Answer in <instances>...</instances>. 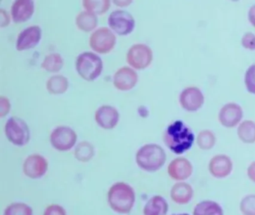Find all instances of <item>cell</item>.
<instances>
[{
  "instance_id": "6da1fadb",
  "label": "cell",
  "mask_w": 255,
  "mask_h": 215,
  "mask_svg": "<svg viewBox=\"0 0 255 215\" xmlns=\"http://www.w3.org/2000/svg\"><path fill=\"white\" fill-rule=\"evenodd\" d=\"M165 145L175 154H183L192 147L195 135L192 130L180 120L170 124L163 134Z\"/></svg>"
},
{
  "instance_id": "7a4b0ae2",
  "label": "cell",
  "mask_w": 255,
  "mask_h": 215,
  "mask_svg": "<svg viewBox=\"0 0 255 215\" xmlns=\"http://www.w3.org/2000/svg\"><path fill=\"white\" fill-rule=\"evenodd\" d=\"M135 200L134 190L125 182L115 184L109 191L108 201L110 207L118 213H129L133 207Z\"/></svg>"
},
{
  "instance_id": "3957f363",
  "label": "cell",
  "mask_w": 255,
  "mask_h": 215,
  "mask_svg": "<svg viewBox=\"0 0 255 215\" xmlns=\"http://www.w3.org/2000/svg\"><path fill=\"white\" fill-rule=\"evenodd\" d=\"M135 160L140 168L146 171L154 172L165 164L166 154L159 145L150 143L138 149Z\"/></svg>"
},
{
  "instance_id": "277c9868",
  "label": "cell",
  "mask_w": 255,
  "mask_h": 215,
  "mask_svg": "<svg viewBox=\"0 0 255 215\" xmlns=\"http://www.w3.org/2000/svg\"><path fill=\"white\" fill-rule=\"evenodd\" d=\"M103 61L96 54L85 52L77 57L76 70L84 80L92 82L101 76L103 71Z\"/></svg>"
},
{
  "instance_id": "5b68a950",
  "label": "cell",
  "mask_w": 255,
  "mask_h": 215,
  "mask_svg": "<svg viewBox=\"0 0 255 215\" xmlns=\"http://www.w3.org/2000/svg\"><path fill=\"white\" fill-rule=\"evenodd\" d=\"M5 131L8 140L16 146H24L30 140L29 126L23 119L17 116H12L8 119Z\"/></svg>"
},
{
  "instance_id": "8992f818",
  "label": "cell",
  "mask_w": 255,
  "mask_h": 215,
  "mask_svg": "<svg viewBox=\"0 0 255 215\" xmlns=\"http://www.w3.org/2000/svg\"><path fill=\"white\" fill-rule=\"evenodd\" d=\"M116 37L112 30L107 27H101L94 31L89 39V45L95 52L107 54L114 49Z\"/></svg>"
},
{
  "instance_id": "52a82bcc",
  "label": "cell",
  "mask_w": 255,
  "mask_h": 215,
  "mask_svg": "<svg viewBox=\"0 0 255 215\" xmlns=\"http://www.w3.org/2000/svg\"><path fill=\"white\" fill-rule=\"evenodd\" d=\"M127 61L131 67L137 70L147 68L153 61V51L142 43L133 45L128 51Z\"/></svg>"
},
{
  "instance_id": "ba28073f",
  "label": "cell",
  "mask_w": 255,
  "mask_h": 215,
  "mask_svg": "<svg viewBox=\"0 0 255 215\" xmlns=\"http://www.w3.org/2000/svg\"><path fill=\"white\" fill-rule=\"evenodd\" d=\"M135 19L129 12L116 10L110 13L109 25L119 35L130 34L135 28Z\"/></svg>"
},
{
  "instance_id": "9c48e42d",
  "label": "cell",
  "mask_w": 255,
  "mask_h": 215,
  "mask_svg": "<svg viewBox=\"0 0 255 215\" xmlns=\"http://www.w3.org/2000/svg\"><path fill=\"white\" fill-rule=\"evenodd\" d=\"M77 140L75 131L68 126L57 127L50 135L52 146L59 151L70 150L75 145Z\"/></svg>"
},
{
  "instance_id": "30bf717a",
  "label": "cell",
  "mask_w": 255,
  "mask_h": 215,
  "mask_svg": "<svg viewBox=\"0 0 255 215\" xmlns=\"http://www.w3.org/2000/svg\"><path fill=\"white\" fill-rule=\"evenodd\" d=\"M42 31L38 25H32L22 31L17 37L16 48L18 51L33 49L39 43Z\"/></svg>"
},
{
  "instance_id": "8fae6325",
  "label": "cell",
  "mask_w": 255,
  "mask_h": 215,
  "mask_svg": "<svg viewBox=\"0 0 255 215\" xmlns=\"http://www.w3.org/2000/svg\"><path fill=\"white\" fill-rule=\"evenodd\" d=\"M204 103V97L197 87H188L183 90L180 95V103L183 108L190 111L199 109Z\"/></svg>"
},
{
  "instance_id": "7c38bea8",
  "label": "cell",
  "mask_w": 255,
  "mask_h": 215,
  "mask_svg": "<svg viewBox=\"0 0 255 215\" xmlns=\"http://www.w3.org/2000/svg\"><path fill=\"white\" fill-rule=\"evenodd\" d=\"M47 169L48 163L47 160L38 154L29 155L23 164V172L31 179L41 178L45 174Z\"/></svg>"
},
{
  "instance_id": "4fadbf2b",
  "label": "cell",
  "mask_w": 255,
  "mask_h": 215,
  "mask_svg": "<svg viewBox=\"0 0 255 215\" xmlns=\"http://www.w3.org/2000/svg\"><path fill=\"white\" fill-rule=\"evenodd\" d=\"M136 72L129 67L119 69L115 73L113 84L119 91H128L132 89L138 82Z\"/></svg>"
},
{
  "instance_id": "5bb4252c",
  "label": "cell",
  "mask_w": 255,
  "mask_h": 215,
  "mask_svg": "<svg viewBox=\"0 0 255 215\" xmlns=\"http://www.w3.org/2000/svg\"><path fill=\"white\" fill-rule=\"evenodd\" d=\"M233 162L228 155L224 154L215 155L209 163V171L212 176L217 179H224L231 174Z\"/></svg>"
},
{
  "instance_id": "9a60e30c",
  "label": "cell",
  "mask_w": 255,
  "mask_h": 215,
  "mask_svg": "<svg viewBox=\"0 0 255 215\" xmlns=\"http://www.w3.org/2000/svg\"><path fill=\"white\" fill-rule=\"evenodd\" d=\"M243 116L241 106L237 103H227L222 106L219 113V119L222 125L228 128L237 125L241 120Z\"/></svg>"
},
{
  "instance_id": "2e32d148",
  "label": "cell",
  "mask_w": 255,
  "mask_h": 215,
  "mask_svg": "<svg viewBox=\"0 0 255 215\" xmlns=\"http://www.w3.org/2000/svg\"><path fill=\"white\" fill-rule=\"evenodd\" d=\"M193 167L187 158L178 157L171 161L168 167V173L175 181H184L192 176Z\"/></svg>"
},
{
  "instance_id": "e0dca14e",
  "label": "cell",
  "mask_w": 255,
  "mask_h": 215,
  "mask_svg": "<svg viewBox=\"0 0 255 215\" xmlns=\"http://www.w3.org/2000/svg\"><path fill=\"white\" fill-rule=\"evenodd\" d=\"M119 113L116 108L111 106H101L95 112V119L101 128L112 129L117 125Z\"/></svg>"
},
{
  "instance_id": "ac0fdd59",
  "label": "cell",
  "mask_w": 255,
  "mask_h": 215,
  "mask_svg": "<svg viewBox=\"0 0 255 215\" xmlns=\"http://www.w3.org/2000/svg\"><path fill=\"white\" fill-rule=\"evenodd\" d=\"M35 11V4L31 0H17L11 6V13L13 21L16 23L29 20Z\"/></svg>"
},
{
  "instance_id": "d6986e66",
  "label": "cell",
  "mask_w": 255,
  "mask_h": 215,
  "mask_svg": "<svg viewBox=\"0 0 255 215\" xmlns=\"http://www.w3.org/2000/svg\"><path fill=\"white\" fill-rule=\"evenodd\" d=\"M193 195V188L186 182H177L171 190V200L178 205L187 204L191 201Z\"/></svg>"
},
{
  "instance_id": "ffe728a7",
  "label": "cell",
  "mask_w": 255,
  "mask_h": 215,
  "mask_svg": "<svg viewBox=\"0 0 255 215\" xmlns=\"http://www.w3.org/2000/svg\"><path fill=\"white\" fill-rule=\"evenodd\" d=\"M168 204L161 196H154L146 203L144 208V215H166Z\"/></svg>"
},
{
  "instance_id": "44dd1931",
  "label": "cell",
  "mask_w": 255,
  "mask_h": 215,
  "mask_svg": "<svg viewBox=\"0 0 255 215\" xmlns=\"http://www.w3.org/2000/svg\"><path fill=\"white\" fill-rule=\"evenodd\" d=\"M193 215H224L222 206L213 200L200 202L193 209Z\"/></svg>"
},
{
  "instance_id": "7402d4cb",
  "label": "cell",
  "mask_w": 255,
  "mask_h": 215,
  "mask_svg": "<svg viewBox=\"0 0 255 215\" xmlns=\"http://www.w3.org/2000/svg\"><path fill=\"white\" fill-rule=\"evenodd\" d=\"M98 23L97 15L88 10L80 12L76 17V25L79 29L85 32H89L95 29Z\"/></svg>"
},
{
  "instance_id": "603a6c76",
  "label": "cell",
  "mask_w": 255,
  "mask_h": 215,
  "mask_svg": "<svg viewBox=\"0 0 255 215\" xmlns=\"http://www.w3.org/2000/svg\"><path fill=\"white\" fill-rule=\"evenodd\" d=\"M69 86L68 79L62 75L52 76L47 80L46 87L50 94L58 95L66 92Z\"/></svg>"
},
{
  "instance_id": "cb8c5ba5",
  "label": "cell",
  "mask_w": 255,
  "mask_h": 215,
  "mask_svg": "<svg viewBox=\"0 0 255 215\" xmlns=\"http://www.w3.org/2000/svg\"><path fill=\"white\" fill-rule=\"evenodd\" d=\"M239 138L246 143H253L255 142V122L247 119L240 124L237 128Z\"/></svg>"
},
{
  "instance_id": "d4e9b609",
  "label": "cell",
  "mask_w": 255,
  "mask_h": 215,
  "mask_svg": "<svg viewBox=\"0 0 255 215\" xmlns=\"http://www.w3.org/2000/svg\"><path fill=\"white\" fill-rule=\"evenodd\" d=\"M63 65V58L58 53H51L47 55L41 64L42 68L49 73H57L60 71Z\"/></svg>"
},
{
  "instance_id": "484cf974",
  "label": "cell",
  "mask_w": 255,
  "mask_h": 215,
  "mask_svg": "<svg viewBox=\"0 0 255 215\" xmlns=\"http://www.w3.org/2000/svg\"><path fill=\"white\" fill-rule=\"evenodd\" d=\"M216 135L211 130L204 129L200 131L197 136V144L203 150H209L216 143Z\"/></svg>"
},
{
  "instance_id": "4316f807",
  "label": "cell",
  "mask_w": 255,
  "mask_h": 215,
  "mask_svg": "<svg viewBox=\"0 0 255 215\" xmlns=\"http://www.w3.org/2000/svg\"><path fill=\"white\" fill-rule=\"evenodd\" d=\"M83 5L86 10L92 12L95 14H104L110 7V1L109 0H100V1H92L85 0L83 1Z\"/></svg>"
},
{
  "instance_id": "83f0119b",
  "label": "cell",
  "mask_w": 255,
  "mask_h": 215,
  "mask_svg": "<svg viewBox=\"0 0 255 215\" xmlns=\"http://www.w3.org/2000/svg\"><path fill=\"white\" fill-rule=\"evenodd\" d=\"M94 155V148L89 142H81L76 148L75 157L82 162H87Z\"/></svg>"
},
{
  "instance_id": "f1b7e54d",
  "label": "cell",
  "mask_w": 255,
  "mask_h": 215,
  "mask_svg": "<svg viewBox=\"0 0 255 215\" xmlns=\"http://www.w3.org/2000/svg\"><path fill=\"white\" fill-rule=\"evenodd\" d=\"M240 210L243 215H255V194H249L241 200Z\"/></svg>"
},
{
  "instance_id": "f546056e",
  "label": "cell",
  "mask_w": 255,
  "mask_h": 215,
  "mask_svg": "<svg viewBox=\"0 0 255 215\" xmlns=\"http://www.w3.org/2000/svg\"><path fill=\"white\" fill-rule=\"evenodd\" d=\"M4 215H32V209L24 203H14L5 209Z\"/></svg>"
},
{
  "instance_id": "4dcf8cb0",
  "label": "cell",
  "mask_w": 255,
  "mask_h": 215,
  "mask_svg": "<svg viewBox=\"0 0 255 215\" xmlns=\"http://www.w3.org/2000/svg\"><path fill=\"white\" fill-rule=\"evenodd\" d=\"M245 84L248 91L255 94V64H252L246 70Z\"/></svg>"
},
{
  "instance_id": "1f68e13d",
  "label": "cell",
  "mask_w": 255,
  "mask_h": 215,
  "mask_svg": "<svg viewBox=\"0 0 255 215\" xmlns=\"http://www.w3.org/2000/svg\"><path fill=\"white\" fill-rule=\"evenodd\" d=\"M242 45L246 49H255V34L252 32L245 33L242 37Z\"/></svg>"
},
{
  "instance_id": "d6a6232c",
  "label": "cell",
  "mask_w": 255,
  "mask_h": 215,
  "mask_svg": "<svg viewBox=\"0 0 255 215\" xmlns=\"http://www.w3.org/2000/svg\"><path fill=\"white\" fill-rule=\"evenodd\" d=\"M44 215H67L66 212L59 205H51L46 209Z\"/></svg>"
},
{
  "instance_id": "836d02e7",
  "label": "cell",
  "mask_w": 255,
  "mask_h": 215,
  "mask_svg": "<svg viewBox=\"0 0 255 215\" xmlns=\"http://www.w3.org/2000/svg\"><path fill=\"white\" fill-rule=\"evenodd\" d=\"M11 109V103L7 97L1 96L0 97V116H4L8 114Z\"/></svg>"
},
{
  "instance_id": "e575fe53",
  "label": "cell",
  "mask_w": 255,
  "mask_h": 215,
  "mask_svg": "<svg viewBox=\"0 0 255 215\" xmlns=\"http://www.w3.org/2000/svg\"><path fill=\"white\" fill-rule=\"evenodd\" d=\"M247 175L252 182H255V161H253L248 167Z\"/></svg>"
},
{
  "instance_id": "d590c367",
  "label": "cell",
  "mask_w": 255,
  "mask_h": 215,
  "mask_svg": "<svg viewBox=\"0 0 255 215\" xmlns=\"http://www.w3.org/2000/svg\"><path fill=\"white\" fill-rule=\"evenodd\" d=\"M0 13H1V26H7L9 24V16L8 13L3 9L0 10Z\"/></svg>"
},
{
  "instance_id": "8d00e7d4",
  "label": "cell",
  "mask_w": 255,
  "mask_h": 215,
  "mask_svg": "<svg viewBox=\"0 0 255 215\" xmlns=\"http://www.w3.org/2000/svg\"><path fill=\"white\" fill-rule=\"evenodd\" d=\"M249 19L252 25L255 27V4H253L249 9Z\"/></svg>"
},
{
  "instance_id": "74e56055",
  "label": "cell",
  "mask_w": 255,
  "mask_h": 215,
  "mask_svg": "<svg viewBox=\"0 0 255 215\" xmlns=\"http://www.w3.org/2000/svg\"><path fill=\"white\" fill-rule=\"evenodd\" d=\"M114 3L118 6L125 7V6L129 5L130 3H132V1H114Z\"/></svg>"
},
{
  "instance_id": "f35d334b",
  "label": "cell",
  "mask_w": 255,
  "mask_h": 215,
  "mask_svg": "<svg viewBox=\"0 0 255 215\" xmlns=\"http://www.w3.org/2000/svg\"><path fill=\"white\" fill-rule=\"evenodd\" d=\"M189 215V214L183 213V214H177V215Z\"/></svg>"
}]
</instances>
